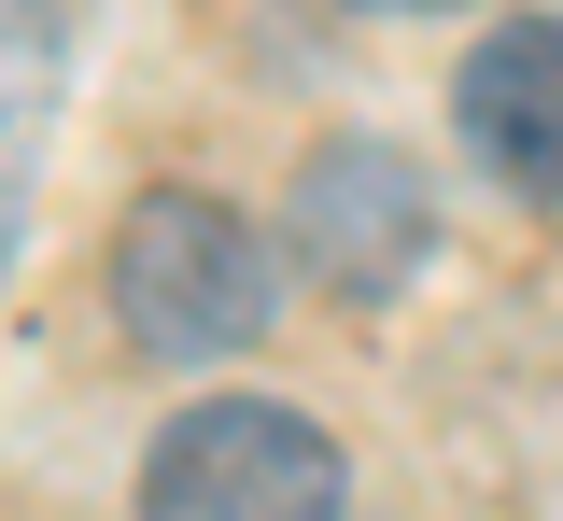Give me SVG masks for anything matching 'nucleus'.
Returning <instances> with one entry per match:
<instances>
[{"instance_id": "obj_2", "label": "nucleus", "mask_w": 563, "mask_h": 521, "mask_svg": "<svg viewBox=\"0 0 563 521\" xmlns=\"http://www.w3.org/2000/svg\"><path fill=\"white\" fill-rule=\"evenodd\" d=\"M141 521H339V437L268 395H211L155 437Z\"/></svg>"}, {"instance_id": "obj_3", "label": "nucleus", "mask_w": 563, "mask_h": 521, "mask_svg": "<svg viewBox=\"0 0 563 521\" xmlns=\"http://www.w3.org/2000/svg\"><path fill=\"white\" fill-rule=\"evenodd\" d=\"M296 254L339 282V297H395L422 268V184H409V155H380V142H339V155H310V184H296Z\"/></svg>"}, {"instance_id": "obj_4", "label": "nucleus", "mask_w": 563, "mask_h": 521, "mask_svg": "<svg viewBox=\"0 0 563 521\" xmlns=\"http://www.w3.org/2000/svg\"><path fill=\"white\" fill-rule=\"evenodd\" d=\"M465 142L521 184V198H563V14H507L479 57H465Z\"/></svg>"}, {"instance_id": "obj_6", "label": "nucleus", "mask_w": 563, "mask_h": 521, "mask_svg": "<svg viewBox=\"0 0 563 521\" xmlns=\"http://www.w3.org/2000/svg\"><path fill=\"white\" fill-rule=\"evenodd\" d=\"M352 14H437V0H352Z\"/></svg>"}, {"instance_id": "obj_1", "label": "nucleus", "mask_w": 563, "mask_h": 521, "mask_svg": "<svg viewBox=\"0 0 563 521\" xmlns=\"http://www.w3.org/2000/svg\"><path fill=\"white\" fill-rule=\"evenodd\" d=\"M113 324H128L155 367L240 353V339L268 324V240L225 212V198H198V184L141 198L128 240H113Z\"/></svg>"}, {"instance_id": "obj_5", "label": "nucleus", "mask_w": 563, "mask_h": 521, "mask_svg": "<svg viewBox=\"0 0 563 521\" xmlns=\"http://www.w3.org/2000/svg\"><path fill=\"white\" fill-rule=\"evenodd\" d=\"M57 85H70V0H0V282H14L29 184L57 142Z\"/></svg>"}]
</instances>
